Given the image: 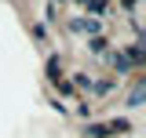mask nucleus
<instances>
[{
	"label": "nucleus",
	"instance_id": "nucleus-1",
	"mask_svg": "<svg viewBox=\"0 0 146 138\" xmlns=\"http://www.w3.org/2000/svg\"><path fill=\"white\" fill-rule=\"evenodd\" d=\"M73 29H77V33H99V29H102V22H95V18H77V22H73Z\"/></svg>",
	"mask_w": 146,
	"mask_h": 138
},
{
	"label": "nucleus",
	"instance_id": "nucleus-2",
	"mask_svg": "<svg viewBox=\"0 0 146 138\" xmlns=\"http://www.w3.org/2000/svg\"><path fill=\"white\" fill-rule=\"evenodd\" d=\"M124 4H128V7H135V4H139V0H124Z\"/></svg>",
	"mask_w": 146,
	"mask_h": 138
}]
</instances>
